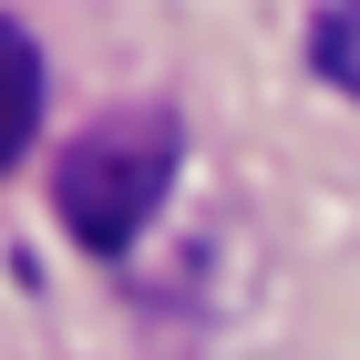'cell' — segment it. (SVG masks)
Listing matches in <instances>:
<instances>
[{
  "label": "cell",
  "mask_w": 360,
  "mask_h": 360,
  "mask_svg": "<svg viewBox=\"0 0 360 360\" xmlns=\"http://www.w3.org/2000/svg\"><path fill=\"white\" fill-rule=\"evenodd\" d=\"M31 134H41V52L21 21H0V175L31 155Z\"/></svg>",
  "instance_id": "7a4b0ae2"
},
{
  "label": "cell",
  "mask_w": 360,
  "mask_h": 360,
  "mask_svg": "<svg viewBox=\"0 0 360 360\" xmlns=\"http://www.w3.org/2000/svg\"><path fill=\"white\" fill-rule=\"evenodd\" d=\"M175 165H186V134H175L165 103H124V113H103V124H83V134L52 155V206H62V226H72V248L83 257H124L144 226H155Z\"/></svg>",
  "instance_id": "6da1fadb"
},
{
  "label": "cell",
  "mask_w": 360,
  "mask_h": 360,
  "mask_svg": "<svg viewBox=\"0 0 360 360\" xmlns=\"http://www.w3.org/2000/svg\"><path fill=\"white\" fill-rule=\"evenodd\" d=\"M309 62H319V83H340L360 103V0H319V21H309Z\"/></svg>",
  "instance_id": "3957f363"
}]
</instances>
